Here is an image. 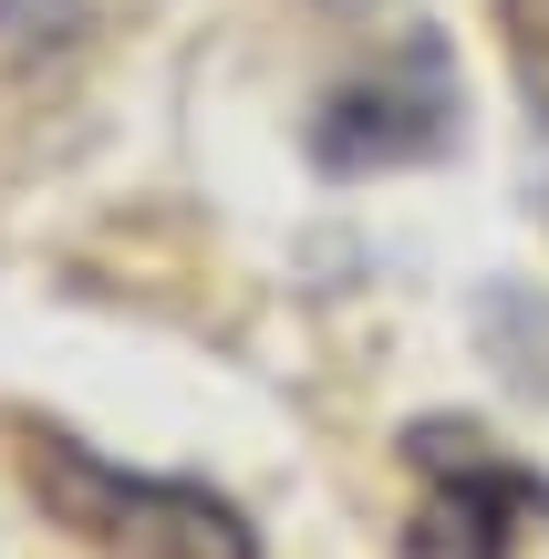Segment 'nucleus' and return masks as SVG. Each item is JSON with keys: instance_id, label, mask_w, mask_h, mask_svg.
Returning <instances> with one entry per match:
<instances>
[{"instance_id": "f257e3e1", "label": "nucleus", "mask_w": 549, "mask_h": 559, "mask_svg": "<svg viewBox=\"0 0 549 559\" xmlns=\"http://www.w3.org/2000/svg\"><path fill=\"white\" fill-rule=\"evenodd\" d=\"M21 477H32V498L52 508L73 539H94L115 559H260V539L239 528L228 498H207V487H187V477L104 466V456H83L73 436H32Z\"/></svg>"}, {"instance_id": "7ed1b4c3", "label": "nucleus", "mask_w": 549, "mask_h": 559, "mask_svg": "<svg viewBox=\"0 0 549 559\" xmlns=\"http://www.w3.org/2000/svg\"><path fill=\"white\" fill-rule=\"evenodd\" d=\"M498 41H509V83H518V104L549 124V0H498Z\"/></svg>"}, {"instance_id": "f03ea898", "label": "nucleus", "mask_w": 549, "mask_h": 559, "mask_svg": "<svg viewBox=\"0 0 549 559\" xmlns=\"http://www.w3.org/2000/svg\"><path fill=\"white\" fill-rule=\"evenodd\" d=\"M539 508H549L539 477H518V466L477 456V436H456V477L435 487L426 508H415L405 559H509L518 539H529Z\"/></svg>"}, {"instance_id": "20e7f679", "label": "nucleus", "mask_w": 549, "mask_h": 559, "mask_svg": "<svg viewBox=\"0 0 549 559\" xmlns=\"http://www.w3.org/2000/svg\"><path fill=\"white\" fill-rule=\"evenodd\" d=\"M0 21H21V32H0L11 52H32V41H73L83 0H0Z\"/></svg>"}]
</instances>
